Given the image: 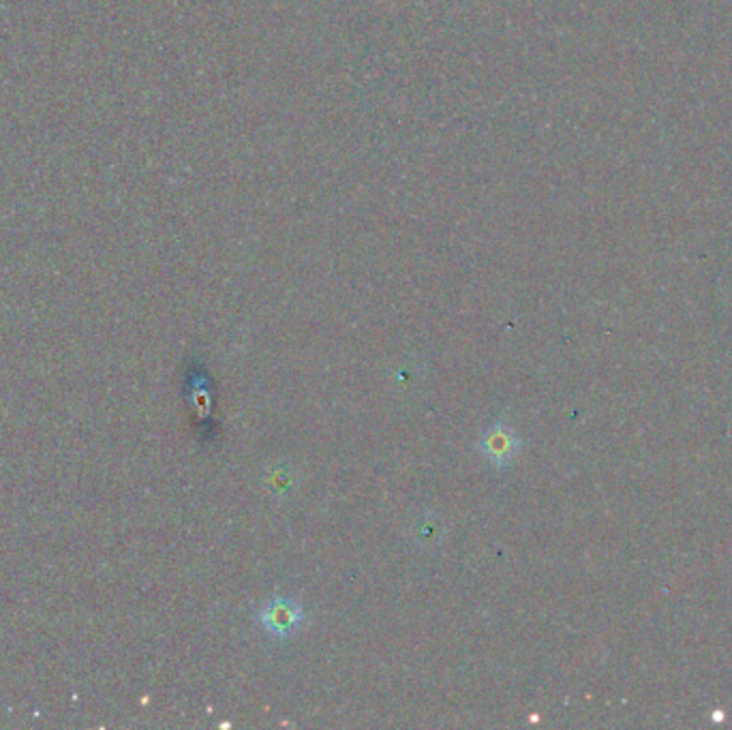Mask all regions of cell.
Here are the masks:
<instances>
[{
  "instance_id": "6da1fadb",
  "label": "cell",
  "mask_w": 732,
  "mask_h": 730,
  "mask_svg": "<svg viewBox=\"0 0 732 730\" xmlns=\"http://www.w3.org/2000/svg\"><path fill=\"white\" fill-rule=\"evenodd\" d=\"M257 621L264 628L266 635L279 640H286L289 636L296 635L305 621V608L291 598H283V596H275L268 604H264V608L257 613Z\"/></svg>"
},
{
  "instance_id": "7a4b0ae2",
  "label": "cell",
  "mask_w": 732,
  "mask_h": 730,
  "mask_svg": "<svg viewBox=\"0 0 732 730\" xmlns=\"http://www.w3.org/2000/svg\"><path fill=\"white\" fill-rule=\"evenodd\" d=\"M478 448L491 465L504 470L516 459L520 440L506 422H495L482 433Z\"/></svg>"
}]
</instances>
